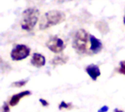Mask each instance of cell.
Here are the masks:
<instances>
[{"label": "cell", "mask_w": 125, "mask_h": 112, "mask_svg": "<svg viewBox=\"0 0 125 112\" xmlns=\"http://www.w3.org/2000/svg\"><path fill=\"white\" fill-rule=\"evenodd\" d=\"M65 20V15L64 12L59 10H51L48 12L42 17L40 24V29H45L51 26L58 25Z\"/></svg>", "instance_id": "obj_1"}, {"label": "cell", "mask_w": 125, "mask_h": 112, "mask_svg": "<svg viewBox=\"0 0 125 112\" xmlns=\"http://www.w3.org/2000/svg\"><path fill=\"white\" fill-rule=\"evenodd\" d=\"M108 111V107L107 106H104L103 107H102L98 112H106Z\"/></svg>", "instance_id": "obj_13"}, {"label": "cell", "mask_w": 125, "mask_h": 112, "mask_svg": "<svg viewBox=\"0 0 125 112\" xmlns=\"http://www.w3.org/2000/svg\"><path fill=\"white\" fill-rule=\"evenodd\" d=\"M119 72L125 74V61H122L120 63V68L119 69Z\"/></svg>", "instance_id": "obj_11"}, {"label": "cell", "mask_w": 125, "mask_h": 112, "mask_svg": "<svg viewBox=\"0 0 125 112\" xmlns=\"http://www.w3.org/2000/svg\"><path fill=\"white\" fill-rule=\"evenodd\" d=\"M40 101L42 103V104L44 106H47L48 105V102L46 101H45V100H43V99H40Z\"/></svg>", "instance_id": "obj_14"}, {"label": "cell", "mask_w": 125, "mask_h": 112, "mask_svg": "<svg viewBox=\"0 0 125 112\" xmlns=\"http://www.w3.org/2000/svg\"><path fill=\"white\" fill-rule=\"evenodd\" d=\"M3 112H10V109L7 105H4L3 107Z\"/></svg>", "instance_id": "obj_15"}, {"label": "cell", "mask_w": 125, "mask_h": 112, "mask_svg": "<svg viewBox=\"0 0 125 112\" xmlns=\"http://www.w3.org/2000/svg\"><path fill=\"white\" fill-rule=\"evenodd\" d=\"M114 112H124L123 111H121V110H119V109H115Z\"/></svg>", "instance_id": "obj_16"}, {"label": "cell", "mask_w": 125, "mask_h": 112, "mask_svg": "<svg viewBox=\"0 0 125 112\" xmlns=\"http://www.w3.org/2000/svg\"><path fill=\"white\" fill-rule=\"evenodd\" d=\"M30 49L24 44L16 45L11 52V58L13 60H21L29 56Z\"/></svg>", "instance_id": "obj_4"}, {"label": "cell", "mask_w": 125, "mask_h": 112, "mask_svg": "<svg viewBox=\"0 0 125 112\" xmlns=\"http://www.w3.org/2000/svg\"><path fill=\"white\" fill-rule=\"evenodd\" d=\"M31 64L37 68L42 67L45 64V57L39 53H34L31 60Z\"/></svg>", "instance_id": "obj_7"}, {"label": "cell", "mask_w": 125, "mask_h": 112, "mask_svg": "<svg viewBox=\"0 0 125 112\" xmlns=\"http://www.w3.org/2000/svg\"><path fill=\"white\" fill-rule=\"evenodd\" d=\"M88 43V34L84 29L78 30L73 38V47L78 52L83 53L86 50Z\"/></svg>", "instance_id": "obj_3"}, {"label": "cell", "mask_w": 125, "mask_h": 112, "mask_svg": "<svg viewBox=\"0 0 125 112\" xmlns=\"http://www.w3.org/2000/svg\"><path fill=\"white\" fill-rule=\"evenodd\" d=\"M69 106H70V105L67 104L65 102H64V101H63V102H62V103H61V105L59 106V109H62V108H65V109H67V108H68V107H69Z\"/></svg>", "instance_id": "obj_12"}, {"label": "cell", "mask_w": 125, "mask_h": 112, "mask_svg": "<svg viewBox=\"0 0 125 112\" xmlns=\"http://www.w3.org/2000/svg\"><path fill=\"white\" fill-rule=\"evenodd\" d=\"M26 82H27V80H25V81L21 80V81H19V82H14L12 84V86H14V87H22V86L25 85L26 84Z\"/></svg>", "instance_id": "obj_10"}, {"label": "cell", "mask_w": 125, "mask_h": 112, "mask_svg": "<svg viewBox=\"0 0 125 112\" xmlns=\"http://www.w3.org/2000/svg\"><path fill=\"white\" fill-rule=\"evenodd\" d=\"M124 23H125V17H124Z\"/></svg>", "instance_id": "obj_17"}, {"label": "cell", "mask_w": 125, "mask_h": 112, "mask_svg": "<svg viewBox=\"0 0 125 112\" xmlns=\"http://www.w3.org/2000/svg\"><path fill=\"white\" fill-rule=\"evenodd\" d=\"M47 47L51 51L55 53H59L65 48V44L62 39L54 36L50 38L47 42Z\"/></svg>", "instance_id": "obj_5"}, {"label": "cell", "mask_w": 125, "mask_h": 112, "mask_svg": "<svg viewBox=\"0 0 125 112\" xmlns=\"http://www.w3.org/2000/svg\"><path fill=\"white\" fill-rule=\"evenodd\" d=\"M31 95V93L29 91H23V92H21V93H20L18 94L14 95L12 97V98H11V100L10 101V105L12 106H15V105H17L19 101L22 98H23V97H25L26 95Z\"/></svg>", "instance_id": "obj_9"}, {"label": "cell", "mask_w": 125, "mask_h": 112, "mask_svg": "<svg viewBox=\"0 0 125 112\" xmlns=\"http://www.w3.org/2000/svg\"><path fill=\"white\" fill-rule=\"evenodd\" d=\"M86 72L93 80H97V77L100 76V70L99 67L94 64H91L86 67Z\"/></svg>", "instance_id": "obj_8"}, {"label": "cell", "mask_w": 125, "mask_h": 112, "mask_svg": "<svg viewBox=\"0 0 125 112\" xmlns=\"http://www.w3.org/2000/svg\"><path fill=\"white\" fill-rule=\"evenodd\" d=\"M40 12L36 8H28L23 12L21 28L26 31H31L38 21Z\"/></svg>", "instance_id": "obj_2"}, {"label": "cell", "mask_w": 125, "mask_h": 112, "mask_svg": "<svg viewBox=\"0 0 125 112\" xmlns=\"http://www.w3.org/2000/svg\"><path fill=\"white\" fill-rule=\"evenodd\" d=\"M90 41H91V50L94 53H97L100 52L103 48V44L100 40L97 39L94 36L90 35Z\"/></svg>", "instance_id": "obj_6"}]
</instances>
